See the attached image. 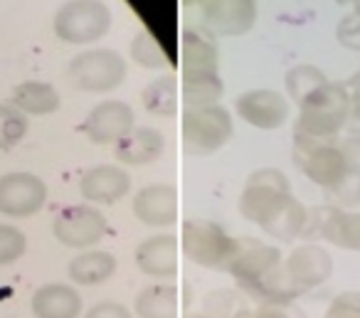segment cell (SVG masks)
I'll list each match as a JSON object with an SVG mask.
<instances>
[{
	"label": "cell",
	"instance_id": "cell-1",
	"mask_svg": "<svg viewBox=\"0 0 360 318\" xmlns=\"http://www.w3.org/2000/svg\"><path fill=\"white\" fill-rule=\"evenodd\" d=\"M227 274L235 279L237 291L252 303H294L301 296L286 276L279 247L264 239L237 237Z\"/></svg>",
	"mask_w": 360,
	"mask_h": 318
},
{
	"label": "cell",
	"instance_id": "cell-2",
	"mask_svg": "<svg viewBox=\"0 0 360 318\" xmlns=\"http://www.w3.org/2000/svg\"><path fill=\"white\" fill-rule=\"evenodd\" d=\"M350 119V94L340 82H326L314 94L299 104V119L294 124L296 136L328 141L335 139L348 126Z\"/></svg>",
	"mask_w": 360,
	"mask_h": 318
},
{
	"label": "cell",
	"instance_id": "cell-3",
	"mask_svg": "<svg viewBox=\"0 0 360 318\" xmlns=\"http://www.w3.org/2000/svg\"><path fill=\"white\" fill-rule=\"evenodd\" d=\"M291 198V183L284 170L279 168H259L250 173L245 188L240 193V215L247 222L264 227L276 212Z\"/></svg>",
	"mask_w": 360,
	"mask_h": 318
},
{
	"label": "cell",
	"instance_id": "cell-4",
	"mask_svg": "<svg viewBox=\"0 0 360 318\" xmlns=\"http://www.w3.org/2000/svg\"><path fill=\"white\" fill-rule=\"evenodd\" d=\"M183 129V148L188 155H212L227 146L232 139V114L222 104L212 106H195V109H183L180 119Z\"/></svg>",
	"mask_w": 360,
	"mask_h": 318
},
{
	"label": "cell",
	"instance_id": "cell-5",
	"mask_svg": "<svg viewBox=\"0 0 360 318\" xmlns=\"http://www.w3.org/2000/svg\"><path fill=\"white\" fill-rule=\"evenodd\" d=\"M52 27L67 45H91L111 30V11L104 0H67L57 8Z\"/></svg>",
	"mask_w": 360,
	"mask_h": 318
},
{
	"label": "cell",
	"instance_id": "cell-6",
	"mask_svg": "<svg viewBox=\"0 0 360 318\" xmlns=\"http://www.w3.org/2000/svg\"><path fill=\"white\" fill-rule=\"evenodd\" d=\"M237 237H230L217 222L210 220H186L180 232V247L186 259L202 269L227 272Z\"/></svg>",
	"mask_w": 360,
	"mask_h": 318
},
{
	"label": "cell",
	"instance_id": "cell-7",
	"mask_svg": "<svg viewBox=\"0 0 360 318\" xmlns=\"http://www.w3.org/2000/svg\"><path fill=\"white\" fill-rule=\"evenodd\" d=\"M126 72L129 67L119 52L109 47H94V50H84L72 57L67 75L77 89L89 91V94H104L124 84Z\"/></svg>",
	"mask_w": 360,
	"mask_h": 318
},
{
	"label": "cell",
	"instance_id": "cell-8",
	"mask_svg": "<svg viewBox=\"0 0 360 318\" xmlns=\"http://www.w3.org/2000/svg\"><path fill=\"white\" fill-rule=\"evenodd\" d=\"M294 163L306 178L319 188L328 190L348 173V160L335 139H306L294 134Z\"/></svg>",
	"mask_w": 360,
	"mask_h": 318
},
{
	"label": "cell",
	"instance_id": "cell-9",
	"mask_svg": "<svg viewBox=\"0 0 360 318\" xmlns=\"http://www.w3.org/2000/svg\"><path fill=\"white\" fill-rule=\"evenodd\" d=\"M106 229H109L106 215L89 203L70 205L52 220V234L57 242L70 249H79V252L94 249L104 239Z\"/></svg>",
	"mask_w": 360,
	"mask_h": 318
},
{
	"label": "cell",
	"instance_id": "cell-10",
	"mask_svg": "<svg viewBox=\"0 0 360 318\" xmlns=\"http://www.w3.org/2000/svg\"><path fill=\"white\" fill-rule=\"evenodd\" d=\"M306 237L323 239L338 249L360 252V212L335 205H319L309 210V224H306Z\"/></svg>",
	"mask_w": 360,
	"mask_h": 318
},
{
	"label": "cell",
	"instance_id": "cell-11",
	"mask_svg": "<svg viewBox=\"0 0 360 318\" xmlns=\"http://www.w3.org/2000/svg\"><path fill=\"white\" fill-rule=\"evenodd\" d=\"M47 203V183L35 173L13 170L0 178V215L25 220L37 215Z\"/></svg>",
	"mask_w": 360,
	"mask_h": 318
},
{
	"label": "cell",
	"instance_id": "cell-12",
	"mask_svg": "<svg viewBox=\"0 0 360 318\" xmlns=\"http://www.w3.org/2000/svg\"><path fill=\"white\" fill-rule=\"evenodd\" d=\"M284 269L299 293H306L328 281L333 274V257L323 244L304 242L289 252V257L284 259Z\"/></svg>",
	"mask_w": 360,
	"mask_h": 318
},
{
	"label": "cell",
	"instance_id": "cell-13",
	"mask_svg": "<svg viewBox=\"0 0 360 318\" xmlns=\"http://www.w3.org/2000/svg\"><path fill=\"white\" fill-rule=\"evenodd\" d=\"M136 126V116L126 101L106 99L86 114L82 131L94 146H116Z\"/></svg>",
	"mask_w": 360,
	"mask_h": 318
},
{
	"label": "cell",
	"instance_id": "cell-14",
	"mask_svg": "<svg viewBox=\"0 0 360 318\" xmlns=\"http://www.w3.org/2000/svg\"><path fill=\"white\" fill-rule=\"evenodd\" d=\"M235 114L255 129L274 131L289 121L291 106L276 89H250L235 99Z\"/></svg>",
	"mask_w": 360,
	"mask_h": 318
},
{
	"label": "cell",
	"instance_id": "cell-15",
	"mask_svg": "<svg viewBox=\"0 0 360 318\" xmlns=\"http://www.w3.org/2000/svg\"><path fill=\"white\" fill-rule=\"evenodd\" d=\"M131 190V175L116 163H101L84 170L79 178V195L89 205H114Z\"/></svg>",
	"mask_w": 360,
	"mask_h": 318
},
{
	"label": "cell",
	"instance_id": "cell-16",
	"mask_svg": "<svg viewBox=\"0 0 360 318\" xmlns=\"http://www.w3.org/2000/svg\"><path fill=\"white\" fill-rule=\"evenodd\" d=\"M178 237L173 232H158L146 237L136 247L134 262L141 274L150 279H173L178 274Z\"/></svg>",
	"mask_w": 360,
	"mask_h": 318
},
{
	"label": "cell",
	"instance_id": "cell-17",
	"mask_svg": "<svg viewBox=\"0 0 360 318\" xmlns=\"http://www.w3.org/2000/svg\"><path fill=\"white\" fill-rule=\"evenodd\" d=\"M134 215L148 227H173L178 222V190L168 183H153L134 195Z\"/></svg>",
	"mask_w": 360,
	"mask_h": 318
},
{
	"label": "cell",
	"instance_id": "cell-18",
	"mask_svg": "<svg viewBox=\"0 0 360 318\" xmlns=\"http://www.w3.org/2000/svg\"><path fill=\"white\" fill-rule=\"evenodd\" d=\"M202 15L215 35L237 37L252 30L257 20V3L255 0H207Z\"/></svg>",
	"mask_w": 360,
	"mask_h": 318
},
{
	"label": "cell",
	"instance_id": "cell-19",
	"mask_svg": "<svg viewBox=\"0 0 360 318\" xmlns=\"http://www.w3.org/2000/svg\"><path fill=\"white\" fill-rule=\"evenodd\" d=\"M30 311L35 318H82L84 298L75 284L50 281L35 288Z\"/></svg>",
	"mask_w": 360,
	"mask_h": 318
},
{
	"label": "cell",
	"instance_id": "cell-20",
	"mask_svg": "<svg viewBox=\"0 0 360 318\" xmlns=\"http://www.w3.org/2000/svg\"><path fill=\"white\" fill-rule=\"evenodd\" d=\"M114 153L126 165H150L165 153V134L153 126H134L114 146Z\"/></svg>",
	"mask_w": 360,
	"mask_h": 318
},
{
	"label": "cell",
	"instance_id": "cell-21",
	"mask_svg": "<svg viewBox=\"0 0 360 318\" xmlns=\"http://www.w3.org/2000/svg\"><path fill=\"white\" fill-rule=\"evenodd\" d=\"M116 272V257L106 249H84L67 267L75 286H99L106 284Z\"/></svg>",
	"mask_w": 360,
	"mask_h": 318
},
{
	"label": "cell",
	"instance_id": "cell-22",
	"mask_svg": "<svg viewBox=\"0 0 360 318\" xmlns=\"http://www.w3.org/2000/svg\"><path fill=\"white\" fill-rule=\"evenodd\" d=\"M178 303H180V291L175 284L155 281L136 293L134 316L136 318H180Z\"/></svg>",
	"mask_w": 360,
	"mask_h": 318
},
{
	"label": "cell",
	"instance_id": "cell-23",
	"mask_svg": "<svg viewBox=\"0 0 360 318\" xmlns=\"http://www.w3.org/2000/svg\"><path fill=\"white\" fill-rule=\"evenodd\" d=\"M11 104L25 116H47L62 106V96L50 82H22L13 89Z\"/></svg>",
	"mask_w": 360,
	"mask_h": 318
},
{
	"label": "cell",
	"instance_id": "cell-24",
	"mask_svg": "<svg viewBox=\"0 0 360 318\" xmlns=\"http://www.w3.org/2000/svg\"><path fill=\"white\" fill-rule=\"evenodd\" d=\"M141 104L150 116L173 119L180 106V84L175 75H160L150 80L141 91Z\"/></svg>",
	"mask_w": 360,
	"mask_h": 318
},
{
	"label": "cell",
	"instance_id": "cell-25",
	"mask_svg": "<svg viewBox=\"0 0 360 318\" xmlns=\"http://www.w3.org/2000/svg\"><path fill=\"white\" fill-rule=\"evenodd\" d=\"M183 75H207V72H220V52L215 42L202 37L195 30L183 32V62H180Z\"/></svg>",
	"mask_w": 360,
	"mask_h": 318
},
{
	"label": "cell",
	"instance_id": "cell-26",
	"mask_svg": "<svg viewBox=\"0 0 360 318\" xmlns=\"http://www.w3.org/2000/svg\"><path fill=\"white\" fill-rule=\"evenodd\" d=\"M222 94H225V82H222L220 72L183 75V80H180V99H183L186 109L220 104Z\"/></svg>",
	"mask_w": 360,
	"mask_h": 318
},
{
	"label": "cell",
	"instance_id": "cell-27",
	"mask_svg": "<svg viewBox=\"0 0 360 318\" xmlns=\"http://www.w3.org/2000/svg\"><path fill=\"white\" fill-rule=\"evenodd\" d=\"M306 224H309V210L301 200L291 195L284 208L262 227V232L276 242H294L296 237L306 232Z\"/></svg>",
	"mask_w": 360,
	"mask_h": 318
},
{
	"label": "cell",
	"instance_id": "cell-28",
	"mask_svg": "<svg viewBox=\"0 0 360 318\" xmlns=\"http://www.w3.org/2000/svg\"><path fill=\"white\" fill-rule=\"evenodd\" d=\"M284 82H286V91H289L291 101L301 104L306 96L314 94V91L319 89L321 84H326L328 80H326V75L316 65H296L286 72Z\"/></svg>",
	"mask_w": 360,
	"mask_h": 318
},
{
	"label": "cell",
	"instance_id": "cell-29",
	"mask_svg": "<svg viewBox=\"0 0 360 318\" xmlns=\"http://www.w3.org/2000/svg\"><path fill=\"white\" fill-rule=\"evenodd\" d=\"M27 134V116L13 104H0V151L18 146Z\"/></svg>",
	"mask_w": 360,
	"mask_h": 318
},
{
	"label": "cell",
	"instance_id": "cell-30",
	"mask_svg": "<svg viewBox=\"0 0 360 318\" xmlns=\"http://www.w3.org/2000/svg\"><path fill=\"white\" fill-rule=\"evenodd\" d=\"M131 57L139 67H146V70H163L168 65V57L160 50V45L155 42V37L150 32H139L131 42Z\"/></svg>",
	"mask_w": 360,
	"mask_h": 318
},
{
	"label": "cell",
	"instance_id": "cell-31",
	"mask_svg": "<svg viewBox=\"0 0 360 318\" xmlns=\"http://www.w3.org/2000/svg\"><path fill=\"white\" fill-rule=\"evenodd\" d=\"M230 318H306V313L294 303H250L245 298Z\"/></svg>",
	"mask_w": 360,
	"mask_h": 318
},
{
	"label": "cell",
	"instance_id": "cell-32",
	"mask_svg": "<svg viewBox=\"0 0 360 318\" xmlns=\"http://www.w3.org/2000/svg\"><path fill=\"white\" fill-rule=\"evenodd\" d=\"M326 193V200L328 205H335V208H355L360 205V173L353 168H348V173L333 185V188L323 190Z\"/></svg>",
	"mask_w": 360,
	"mask_h": 318
},
{
	"label": "cell",
	"instance_id": "cell-33",
	"mask_svg": "<svg viewBox=\"0 0 360 318\" xmlns=\"http://www.w3.org/2000/svg\"><path fill=\"white\" fill-rule=\"evenodd\" d=\"M27 252V237L20 227L0 222V267H11Z\"/></svg>",
	"mask_w": 360,
	"mask_h": 318
},
{
	"label": "cell",
	"instance_id": "cell-34",
	"mask_svg": "<svg viewBox=\"0 0 360 318\" xmlns=\"http://www.w3.org/2000/svg\"><path fill=\"white\" fill-rule=\"evenodd\" d=\"M242 301L245 296L237 288H215L205 296V313L215 318H230Z\"/></svg>",
	"mask_w": 360,
	"mask_h": 318
},
{
	"label": "cell",
	"instance_id": "cell-35",
	"mask_svg": "<svg viewBox=\"0 0 360 318\" xmlns=\"http://www.w3.org/2000/svg\"><path fill=\"white\" fill-rule=\"evenodd\" d=\"M323 318H360V291H340L330 298Z\"/></svg>",
	"mask_w": 360,
	"mask_h": 318
},
{
	"label": "cell",
	"instance_id": "cell-36",
	"mask_svg": "<svg viewBox=\"0 0 360 318\" xmlns=\"http://www.w3.org/2000/svg\"><path fill=\"white\" fill-rule=\"evenodd\" d=\"M335 37L345 50L360 52V13H348L335 27Z\"/></svg>",
	"mask_w": 360,
	"mask_h": 318
},
{
	"label": "cell",
	"instance_id": "cell-37",
	"mask_svg": "<svg viewBox=\"0 0 360 318\" xmlns=\"http://www.w3.org/2000/svg\"><path fill=\"white\" fill-rule=\"evenodd\" d=\"M350 94V119L348 126L353 129V136H360V70L345 82Z\"/></svg>",
	"mask_w": 360,
	"mask_h": 318
},
{
	"label": "cell",
	"instance_id": "cell-38",
	"mask_svg": "<svg viewBox=\"0 0 360 318\" xmlns=\"http://www.w3.org/2000/svg\"><path fill=\"white\" fill-rule=\"evenodd\" d=\"M84 318H134V313L119 301H99L86 308Z\"/></svg>",
	"mask_w": 360,
	"mask_h": 318
},
{
	"label": "cell",
	"instance_id": "cell-39",
	"mask_svg": "<svg viewBox=\"0 0 360 318\" xmlns=\"http://www.w3.org/2000/svg\"><path fill=\"white\" fill-rule=\"evenodd\" d=\"M340 148H343L345 160H348V168L360 173V136H348V139L340 144Z\"/></svg>",
	"mask_w": 360,
	"mask_h": 318
},
{
	"label": "cell",
	"instance_id": "cell-40",
	"mask_svg": "<svg viewBox=\"0 0 360 318\" xmlns=\"http://www.w3.org/2000/svg\"><path fill=\"white\" fill-rule=\"evenodd\" d=\"M340 6H348L350 13H360V0H338Z\"/></svg>",
	"mask_w": 360,
	"mask_h": 318
},
{
	"label": "cell",
	"instance_id": "cell-41",
	"mask_svg": "<svg viewBox=\"0 0 360 318\" xmlns=\"http://www.w3.org/2000/svg\"><path fill=\"white\" fill-rule=\"evenodd\" d=\"M186 318H215V316H210V313H205V311H193V313H188Z\"/></svg>",
	"mask_w": 360,
	"mask_h": 318
},
{
	"label": "cell",
	"instance_id": "cell-42",
	"mask_svg": "<svg viewBox=\"0 0 360 318\" xmlns=\"http://www.w3.org/2000/svg\"><path fill=\"white\" fill-rule=\"evenodd\" d=\"M195 3H207V0H186V6H195Z\"/></svg>",
	"mask_w": 360,
	"mask_h": 318
}]
</instances>
